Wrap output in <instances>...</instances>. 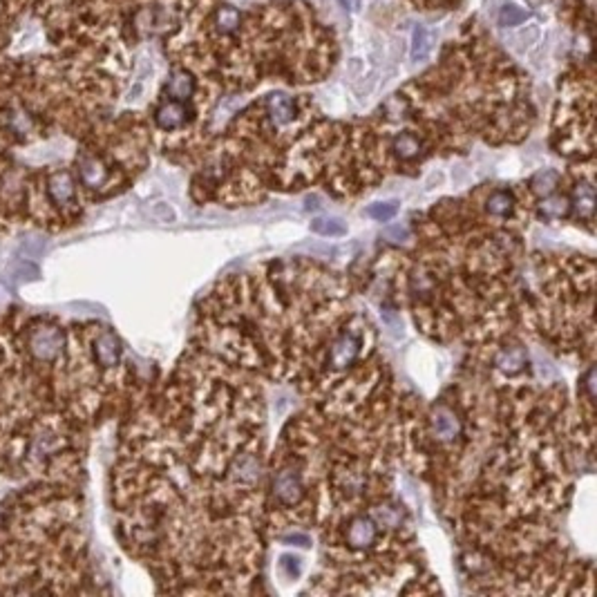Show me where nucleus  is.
Wrapping results in <instances>:
<instances>
[{"mask_svg": "<svg viewBox=\"0 0 597 597\" xmlns=\"http://www.w3.org/2000/svg\"><path fill=\"white\" fill-rule=\"evenodd\" d=\"M387 240H394V238H405L407 235V228H403V226H396V228H392V230H387Z\"/></svg>", "mask_w": 597, "mask_h": 597, "instance_id": "26", "label": "nucleus"}, {"mask_svg": "<svg viewBox=\"0 0 597 597\" xmlns=\"http://www.w3.org/2000/svg\"><path fill=\"white\" fill-rule=\"evenodd\" d=\"M378 539V524L372 517H356L347 530V544L354 551H367Z\"/></svg>", "mask_w": 597, "mask_h": 597, "instance_id": "7", "label": "nucleus"}, {"mask_svg": "<svg viewBox=\"0 0 597 597\" xmlns=\"http://www.w3.org/2000/svg\"><path fill=\"white\" fill-rule=\"evenodd\" d=\"M273 496L282 506H295L300 504L305 496V484L302 474L295 468H285L280 470L273 479Z\"/></svg>", "mask_w": 597, "mask_h": 597, "instance_id": "3", "label": "nucleus"}, {"mask_svg": "<svg viewBox=\"0 0 597 597\" xmlns=\"http://www.w3.org/2000/svg\"><path fill=\"white\" fill-rule=\"evenodd\" d=\"M392 150L401 161H412V159H417L421 155L423 143L417 135H414V132H401V135L394 137Z\"/></svg>", "mask_w": 597, "mask_h": 597, "instance_id": "13", "label": "nucleus"}, {"mask_svg": "<svg viewBox=\"0 0 597 597\" xmlns=\"http://www.w3.org/2000/svg\"><path fill=\"white\" fill-rule=\"evenodd\" d=\"M267 112H269V119L273 126L285 128L295 119V103L291 96L275 92L267 98Z\"/></svg>", "mask_w": 597, "mask_h": 597, "instance_id": "10", "label": "nucleus"}, {"mask_svg": "<svg viewBox=\"0 0 597 597\" xmlns=\"http://www.w3.org/2000/svg\"><path fill=\"white\" fill-rule=\"evenodd\" d=\"M92 354L101 367H117L121 360V342L110 329H103L101 334L94 338Z\"/></svg>", "mask_w": 597, "mask_h": 597, "instance_id": "6", "label": "nucleus"}, {"mask_svg": "<svg viewBox=\"0 0 597 597\" xmlns=\"http://www.w3.org/2000/svg\"><path fill=\"white\" fill-rule=\"evenodd\" d=\"M190 117L193 112L184 106V101H168L155 112V121L161 130H179L190 121Z\"/></svg>", "mask_w": 597, "mask_h": 597, "instance_id": "8", "label": "nucleus"}, {"mask_svg": "<svg viewBox=\"0 0 597 597\" xmlns=\"http://www.w3.org/2000/svg\"><path fill=\"white\" fill-rule=\"evenodd\" d=\"M165 92L173 101H188L195 92V78L186 70H177L170 74L168 83H165Z\"/></svg>", "mask_w": 597, "mask_h": 597, "instance_id": "11", "label": "nucleus"}, {"mask_svg": "<svg viewBox=\"0 0 597 597\" xmlns=\"http://www.w3.org/2000/svg\"><path fill=\"white\" fill-rule=\"evenodd\" d=\"M575 208H577V215L579 218H586L591 220L593 218V206H595V190H593V184L591 181H586V184H579L575 186Z\"/></svg>", "mask_w": 597, "mask_h": 597, "instance_id": "15", "label": "nucleus"}, {"mask_svg": "<svg viewBox=\"0 0 597 597\" xmlns=\"http://www.w3.org/2000/svg\"><path fill=\"white\" fill-rule=\"evenodd\" d=\"M559 186V173L557 170H541L533 179H530V188L537 193L539 197H548L557 190Z\"/></svg>", "mask_w": 597, "mask_h": 597, "instance_id": "17", "label": "nucleus"}, {"mask_svg": "<svg viewBox=\"0 0 597 597\" xmlns=\"http://www.w3.org/2000/svg\"><path fill=\"white\" fill-rule=\"evenodd\" d=\"M526 360H528L526 349H524V347H519V345H515V347H506V349H501L499 354H496L494 364L504 374L512 376V374H517V372H521L526 367Z\"/></svg>", "mask_w": 597, "mask_h": 597, "instance_id": "12", "label": "nucleus"}, {"mask_svg": "<svg viewBox=\"0 0 597 597\" xmlns=\"http://www.w3.org/2000/svg\"><path fill=\"white\" fill-rule=\"evenodd\" d=\"M539 210L544 218H548V220H561V218H566L571 210V199L563 195H548L541 202Z\"/></svg>", "mask_w": 597, "mask_h": 597, "instance_id": "16", "label": "nucleus"}, {"mask_svg": "<svg viewBox=\"0 0 597 597\" xmlns=\"http://www.w3.org/2000/svg\"><path fill=\"white\" fill-rule=\"evenodd\" d=\"M429 45H432V36H429L427 27L417 25L414 27V36H412V56L414 58H423L429 52Z\"/></svg>", "mask_w": 597, "mask_h": 597, "instance_id": "20", "label": "nucleus"}, {"mask_svg": "<svg viewBox=\"0 0 597 597\" xmlns=\"http://www.w3.org/2000/svg\"><path fill=\"white\" fill-rule=\"evenodd\" d=\"M340 5H342L347 11H352V9H356V0H340Z\"/></svg>", "mask_w": 597, "mask_h": 597, "instance_id": "27", "label": "nucleus"}, {"mask_svg": "<svg viewBox=\"0 0 597 597\" xmlns=\"http://www.w3.org/2000/svg\"><path fill=\"white\" fill-rule=\"evenodd\" d=\"M287 541L297 544V546H307V544H309V537H307V535H300V533H293V535L287 537Z\"/></svg>", "mask_w": 597, "mask_h": 597, "instance_id": "25", "label": "nucleus"}, {"mask_svg": "<svg viewBox=\"0 0 597 597\" xmlns=\"http://www.w3.org/2000/svg\"><path fill=\"white\" fill-rule=\"evenodd\" d=\"M398 213V202H385V204H374L367 208V215L378 222H389Z\"/></svg>", "mask_w": 597, "mask_h": 597, "instance_id": "21", "label": "nucleus"}, {"mask_svg": "<svg viewBox=\"0 0 597 597\" xmlns=\"http://www.w3.org/2000/svg\"><path fill=\"white\" fill-rule=\"evenodd\" d=\"M360 345H362V340H360L358 331H345V334H340L329 349V356H327L329 367L331 369L352 367L360 354Z\"/></svg>", "mask_w": 597, "mask_h": 597, "instance_id": "2", "label": "nucleus"}, {"mask_svg": "<svg viewBox=\"0 0 597 597\" xmlns=\"http://www.w3.org/2000/svg\"><path fill=\"white\" fill-rule=\"evenodd\" d=\"M27 349L36 362H54L65 349V334L56 325H34L27 331Z\"/></svg>", "mask_w": 597, "mask_h": 597, "instance_id": "1", "label": "nucleus"}, {"mask_svg": "<svg viewBox=\"0 0 597 597\" xmlns=\"http://www.w3.org/2000/svg\"><path fill=\"white\" fill-rule=\"evenodd\" d=\"M432 429H434V437L439 441H454L461 437V421L456 419V414L450 407H437L432 414Z\"/></svg>", "mask_w": 597, "mask_h": 597, "instance_id": "9", "label": "nucleus"}, {"mask_svg": "<svg viewBox=\"0 0 597 597\" xmlns=\"http://www.w3.org/2000/svg\"><path fill=\"white\" fill-rule=\"evenodd\" d=\"M45 190L49 202L56 204L58 208H65V206H72L76 199V181L68 170H56L47 177Z\"/></svg>", "mask_w": 597, "mask_h": 597, "instance_id": "4", "label": "nucleus"}, {"mask_svg": "<svg viewBox=\"0 0 597 597\" xmlns=\"http://www.w3.org/2000/svg\"><path fill=\"white\" fill-rule=\"evenodd\" d=\"M526 19H528V11H524V9H519V7H515V5L504 7L501 14H499V23H501V25H508V27L519 25V23H524Z\"/></svg>", "mask_w": 597, "mask_h": 597, "instance_id": "22", "label": "nucleus"}, {"mask_svg": "<svg viewBox=\"0 0 597 597\" xmlns=\"http://www.w3.org/2000/svg\"><path fill=\"white\" fill-rule=\"evenodd\" d=\"M240 11L235 7H230V5H224L218 9V14H215V25H218V29L222 31V34H233V31L240 27Z\"/></svg>", "mask_w": 597, "mask_h": 597, "instance_id": "18", "label": "nucleus"}, {"mask_svg": "<svg viewBox=\"0 0 597 597\" xmlns=\"http://www.w3.org/2000/svg\"><path fill=\"white\" fill-rule=\"evenodd\" d=\"M486 208L492 218H508V215L515 210V197H512V193H508V190H494L486 199Z\"/></svg>", "mask_w": 597, "mask_h": 597, "instance_id": "14", "label": "nucleus"}, {"mask_svg": "<svg viewBox=\"0 0 597 597\" xmlns=\"http://www.w3.org/2000/svg\"><path fill=\"white\" fill-rule=\"evenodd\" d=\"M313 233H318L322 238H340L347 233V228L340 220H329V218H318L311 222Z\"/></svg>", "mask_w": 597, "mask_h": 597, "instance_id": "19", "label": "nucleus"}, {"mask_svg": "<svg viewBox=\"0 0 597 597\" xmlns=\"http://www.w3.org/2000/svg\"><path fill=\"white\" fill-rule=\"evenodd\" d=\"M282 563H285V566L289 568V575H291V577L300 575V568H302V566H300V559H297V557H285V559H282Z\"/></svg>", "mask_w": 597, "mask_h": 597, "instance_id": "24", "label": "nucleus"}, {"mask_svg": "<svg viewBox=\"0 0 597 597\" xmlns=\"http://www.w3.org/2000/svg\"><path fill=\"white\" fill-rule=\"evenodd\" d=\"M150 215H153L155 220H159V222H175V210L168 204H163V202L155 204L150 208Z\"/></svg>", "mask_w": 597, "mask_h": 597, "instance_id": "23", "label": "nucleus"}, {"mask_svg": "<svg viewBox=\"0 0 597 597\" xmlns=\"http://www.w3.org/2000/svg\"><path fill=\"white\" fill-rule=\"evenodd\" d=\"M76 173H78V179H81V184L86 186V188H103L108 181H110V170H108V165L94 157V155H81L76 159Z\"/></svg>", "mask_w": 597, "mask_h": 597, "instance_id": "5", "label": "nucleus"}]
</instances>
